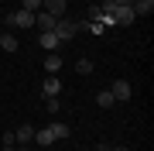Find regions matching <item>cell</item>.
<instances>
[{
    "mask_svg": "<svg viewBox=\"0 0 154 151\" xmlns=\"http://www.w3.org/2000/svg\"><path fill=\"white\" fill-rule=\"evenodd\" d=\"M55 34H58V41L65 45V41H72L79 34V21H58L55 24Z\"/></svg>",
    "mask_w": 154,
    "mask_h": 151,
    "instance_id": "1",
    "label": "cell"
},
{
    "mask_svg": "<svg viewBox=\"0 0 154 151\" xmlns=\"http://www.w3.org/2000/svg\"><path fill=\"white\" fill-rule=\"evenodd\" d=\"M134 21H137V17H134V7L130 4H120L113 11V24H116V28H127V24H134Z\"/></svg>",
    "mask_w": 154,
    "mask_h": 151,
    "instance_id": "2",
    "label": "cell"
},
{
    "mask_svg": "<svg viewBox=\"0 0 154 151\" xmlns=\"http://www.w3.org/2000/svg\"><path fill=\"white\" fill-rule=\"evenodd\" d=\"M7 21H11V28H34V14H31V11H21V7L11 11Z\"/></svg>",
    "mask_w": 154,
    "mask_h": 151,
    "instance_id": "3",
    "label": "cell"
},
{
    "mask_svg": "<svg viewBox=\"0 0 154 151\" xmlns=\"http://www.w3.org/2000/svg\"><path fill=\"white\" fill-rule=\"evenodd\" d=\"M110 93H113V100H116V103H127V100L134 96V86L127 83V79H116V83L110 86Z\"/></svg>",
    "mask_w": 154,
    "mask_h": 151,
    "instance_id": "4",
    "label": "cell"
},
{
    "mask_svg": "<svg viewBox=\"0 0 154 151\" xmlns=\"http://www.w3.org/2000/svg\"><path fill=\"white\" fill-rule=\"evenodd\" d=\"M62 21V17H51L48 11H38L34 14V24H38V31H55V24Z\"/></svg>",
    "mask_w": 154,
    "mask_h": 151,
    "instance_id": "5",
    "label": "cell"
},
{
    "mask_svg": "<svg viewBox=\"0 0 154 151\" xmlns=\"http://www.w3.org/2000/svg\"><path fill=\"white\" fill-rule=\"evenodd\" d=\"M38 45H41V48H48V52H58V48H62V41H58V34H55V31H41V34H38Z\"/></svg>",
    "mask_w": 154,
    "mask_h": 151,
    "instance_id": "6",
    "label": "cell"
},
{
    "mask_svg": "<svg viewBox=\"0 0 154 151\" xmlns=\"http://www.w3.org/2000/svg\"><path fill=\"white\" fill-rule=\"evenodd\" d=\"M34 131H38V127H31V124H21V127L14 131V141H17V144H31V141H34Z\"/></svg>",
    "mask_w": 154,
    "mask_h": 151,
    "instance_id": "7",
    "label": "cell"
},
{
    "mask_svg": "<svg viewBox=\"0 0 154 151\" xmlns=\"http://www.w3.org/2000/svg\"><path fill=\"white\" fill-rule=\"evenodd\" d=\"M58 93H62V83H58L55 76H48V79L41 83V96L48 100V96H58Z\"/></svg>",
    "mask_w": 154,
    "mask_h": 151,
    "instance_id": "8",
    "label": "cell"
},
{
    "mask_svg": "<svg viewBox=\"0 0 154 151\" xmlns=\"http://www.w3.org/2000/svg\"><path fill=\"white\" fill-rule=\"evenodd\" d=\"M41 11H48L51 17H62L65 14V0H41Z\"/></svg>",
    "mask_w": 154,
    "mask_h": 151,
    "instance_id": "9",
    "label": "cell"
},
{
    "mask_svg": "<svg viewBox=\"0 0 154 151\" xmlns=\"http://www.w3.org/2000/svg\"><path fill=\"white\" fill-rule=\"evenodd\" d=\"M31 144H38V148H51V144H55V137H51L48 127H41V131H34V141H31Z\"/></svg>",
    "mask_w": 154,
    "mask_h": 151,
    "instance_id": "10",
    "label": "cell"
},
{
    "mask_svg": "<svg viewBox=\"0 0 154 151\" xmlns=\"http://www.w3.org/2000/svg\"><path fill=\"white\" fill-rule=\"evenodd\" d=\"M134 7V17H151V11H154V0H137V4H130Z\"/></svg>",
    "mask_w": 154,
    "mask_h": 151,
    "instance_id": "11",
    "label": "cell"
},
{
    "mask_svg": "<svg viewBox=\"0 0 154 151\" xmlns=\"http://www.w3.org/2000/svg\"><path fill=\"white\" fill-rule=\"evenodd\" d=\"M48 131H51V137H55V141H65V137L72 134V131H69L62 120H51V124H48Z\"/></svg>",
    "mask_w": 154,
    "mask_h": 151,
    "instance_id": "12",
    "label": "cell"
},
{
    "mask_svg": "<svg viewBox=\"0 0 154 151\" xmlns=\"http://www.w3.org/2000/svg\"><path fill=\"white\" fill-rule=\"evenodd\" d=\"M62 69V55L58 52H48V55H45V72H58Z\"/></svg>",
    "mask_w": 154,
    "mask_h": 151,
    "instance_id": "13",
    "label": "cell"
},
{
    "mask_svg": "<svg viewBox=\"0 0 154 151\" xmlns=\"http://www.w3.org/2000/svg\"><path fill=\"white\" fill-rule=\"evenodd\" d=\"M96 106H103V110H110V106H116L113 93H110V90H99V93H96Z\"/></svg>",
    "mask_w": 154,
    "mask_h": 151,
    "instance_id": "14",
    "label": "cell"
},
{
    "mask_svg": "<svg viewBox=\"0 0 154 151\" xmlns=\"http://www.w3.org/2000/svg\"><path fill=\"white\" fill-rule=\"evenodd\" d=\"M0 48H4V52H17L21 45H17V38H14L11 31H7V34H0Z\"/></svg>",
    "mask_w": 154,
    "mask_h": 151,
    "instance_id": "15",
    "label": "cell"
},
{
    "mask_svg": "<svg viewBox=\"0 0 154 151\" xmlns=\"http://www.w3.org/2000/svg\"><path fill=\"white\" fill-rule=\"evenodd\" d=\"M75 72L79 76H89V72H93V58H79L75 62Z\"/></svg>",
    "mask_w": 154,
    "mask_h": 151,
    "instance_id": "16",
    "label": "cell"
},
{
    "mask_svg": "<svg viewBox=\"0 0 154 151\" xmlns=\"http://www.w3.org/2000/svg\"><path fill=\"white\" fill-rule=\"evenodd\" d=\"M21 11H31V14H38V11H41V0H21Z\"/></svg>",
    "mask_w": 154,
    "mask_h": 151,
    "instance_id": "17",
    "label": "cell"
},
{
    "mask_svg": "<svg viewBox=\"0 0 154 151\" xmlns=\"http://www.w3.org/2000/svg\"><path fill=\"white\" fill-rule=\"evenodd\" d=\"M45 106H48V113H58V110H62V100H58V96H48Z\"/></svg>",
    "mask_w": 154,
    "mask_h": 151,
    "instance_id": "18",
    "label": "cell"
},
{
    "mask_svg": "<svg viewBox=\"0 0 154 151\" xmlns=\"http://www.w3.org/2000/svg\"><path fill=\"white\" fill-rule=\"evenodd\" d=\"M17 141H14V131H4V148H14Z\"/></svg>",
    "mask_w": 154,
    "mask_h": 151,
    "instance_id": "19",
    "label": "cell"
},
{
    "mask_svg": "<svg viewBox=\"0 0 154 151\" xmlns=\"http://www.w3.org/2000/svg\"><path fill=\"white\" fill-rule=\"evenodd\" d=\"M99 14H103V7H99V4H93V7H89V21H96Z\"/></svg>",
    "mask_w": 154,
    "mask_h": 151,
    "instance_id": "20",
    "label": "cell"
},
{
    "mask_svg": "<svg viewBox=\"0 0 154 151\" xmlns=\"http://www.w3.org/2000/svg\"><path fill=\"white\" fill-rule=\"evenodd\" d=\"M110 148H113V144H106V141H103V144H96L93 151H110Z\"/></svg>",
    "mask_w": 154,
    "mask_h": 151,
    "instance_id": "21",
    "label": "cell"
},
{
    "mask_svg": "<svg viewBox=\"0 0 154 151\" xmlns=\"http://www.w3.org/2000/svg\"><path fill=\"white\" fill-rule=\"evenodd\" d=\"M14 151H34V144H17Z\"/></svg>",
    "mask_w": 154,
    "mask_h": 151,
    "instance_id": "22",
    "label": "cell"
},
{
    "mask_svg": "<svg viewBox=\"0 0 154 151\" xmlns=\"http://www.w3.org/2000/svg\"><path fill=\"white\" fill-rule=\"evenodd\" d=\"M110 151H130V148H127V144H113Z\"/></svg>",
    "mask_w": 154,
    "mask_h": 151,
    "instance_id": "23",
    "label": "cell"
}]
</instances>
